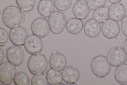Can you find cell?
<instances>
[{"mask_svg": "<svg viewBox=\"0 0 127 85\" xmlns=\"http://www.w3.org/2000/svg\"><path fill=\"white\" fill-rule=\"evenodd\" d=\"M22 13L20 9L13 5L8 6L3 10L2 19L4 24L12 29L18 26L22 21Z\"/></svg>", "mask_w": 127, "mask_h": 85, "instance_id": "1", "label": "cell"}, {"mask_svg": "<svg viewBox=\"0 0 127 85\" xmlns=\"http://www.w3.org/2000/svg\"><path fill=\"white\" fill-rule=\"evenodd\" d=\"M91 68L95 76L100 78H103L109 73L111 66L106 57L100 55L94 58L91 63Z\"/></svg>", "mask_w": 127, "mask_h": 85, "instance_id": "2", "label": "cell"}, {"mask_svg": "<svg viewBox=\"0 0 127 85\" xmlns=\"http://www.w3.org/2000/svg\"><path fill=\"white\" fill-rule=\"evenodd\" d=\"M47 66V59L45 56L42 54H32L28 60V67L30 72L33 74L43 73L46 70Z\"/></svg>", "mask_w": 127, "mask_h": 85, "instance_id": "3", "label": "cell"}, {"mask_svg": "<svg viewBox=\"0 0 127 85\" xmlns=\"http://www.w3.org/2000/svg\"><path fill=\"white\" fill-rule=\"evenodd\" d=\"M50 30L53 33L59 34L62 32L66 24V17L62 12L59 11L54 12L48 20Z\"/></svg>", "mask_w": 127, "mask_h": 85, "instance_id": "4", "label": "cell"}, {"mask_svg": "<svg viewBox=\"0 0 127 85\" xmlns=\"http://www.w3.org/2000/svg\"><path fill=\"white\" fill-rule=\"evenodd\" d=\"M107 59L111 65L117 67L126 63L127 60V55L123 47L116 46L109 51Z\"/></svg>", "mask_w": 127, "mask_h": 85, "instance_id": "5", "label": "cell"}, {"mask_svg": "<svg viewBox=\"0 0 127 85\" xmlns=\"http://www.w3.org/2000/svg\"><path fill=\"white\" fill-rule=\"evenodd\" d=\"M31 29L33 35L41 38L46 36L50 29L47 20L41 17L37 18L33 21L31 25Z\"/></svg>", "mask_w": 127, "mask_h": 85, "instance_id": "6", "label": "cell"}, {"mask_svg": "<svg viewBox=\"0 0 127 85\" xmlns=\"http://www.w3.org/2000/svg\"><path fill=\"white\" fill-rule=\"evenodd\" d=\"M16 73L15 66L6 62L0 65V81L2 83L9 84L13 80Z\"/></svg>", "mask_w": 127, "mask_h": 85, "instance_id": "7", "label": "cell"}, {"mask_svg": "<svg viewBox=\"0 0 127 85\" xmlns=\"http://www.w3.org/2000/svg\"><path fill=\"white\" fill-rule=\"evenodd\" d=\"M6 55L9 62L15 66H17L22 63L24 54L22 48L16 45L7 48Z\"/></svg>", "mask_w": 127, "mask_h": 85, "instance_id": "8", "label": "cell"}, {"mask_svg": "<svg viewBox=\"0 0 127 85\" xmlns=\"http://www.w3.org/2000/svg\"><path fill=\"white\" fill-rule=\"evenodd\" d=\"M25 50L32 54L41 52L43 47V43L40 38L34 35H31L27 38L24 44Z\"/></svg>", "mask_w": 127, "mask_h": 85, "instance_id": "9", "label": "cell"}, {"mask_svg": "<svg viewBox=\"0 0 127 85\" xmlns=\"http://www.w3.org/2000/svg\"><path fill=\"white\" fill-rule=\"evenodd\" d=\"M101 30L104 37L108 39H113L119 35L120 28L118 23L111 19H109L103 24Z\"/></svg>", "mask_w": 127, "mask_h": 85, "instance_id": "10", "label": "cell"}, {"mask_svg": "<svg viewBox=\"0 0 127 85\" xmlns=\"http://www.w3.org/2000/svg\"><path fill=\"white\" fill-rule=\"evenodd\" d=\"M28 33L24 27L19 26L12 29L9 33L10 39L14 44L23 45L28 37Z\"/></svg>", "mask_w": 127, "mask_h": 85, "instance_id": "11", "label": "cell"}, {"mask_svg": "<svg viewBox=\"0 0 127 85\" xmlns=\"http://www.w3.org/2000/svg\"><path fill=\"white\" fill-rule=\"evenodd\" d=\"M62 74L64 81L69 85L75 83L79 77V73L78 69L76 67L71 65L65 67L62 71Z\"/></svg>", "mask_w": 127, "mask_h": 85, "instance_id": "12", "label": "cell"}, {"mask_svg": "<svg viewBox=\"0 0 127 85\" xmlns=\"http://www.w3.org/2000/svg\"><path fill=\"white\" fill-rule=\"evenodd\" d=\"M72 11L75 17L80 19H83L88 15L90 9L86 1L82 0L78 1L74 4Z\"/></svg>", "mask_w": 127, "mask_h": 85, "instance_id": "13", "label": "cell"}, {"mask_svg": "<svg viewBox=\"0 0 127 85\" xmlns=\"http://www.w3.org/2000/svg\"><path fill=\"white\" fill-rule=\"evenodd\" d=\"M108 11L110 18L117 22L122 21L124 18L126 14L124 7L120 3L112 4L109 8Z\"/></svg>", "mask_w": 127, "mask_h": 85, "instance_id": "14", "label": "cell"}, {"mask_svg": "<svg viewBox=\"0 0 127 85\" xmlns=\"http://www.w3.org/2000/svg\"><path fill=\"white\" fill-rule=\"evenodd\" d=\"M66 63L65 57L59 52L53 53L49 59V64L50 67L52 69L59 71L65 68Z\"/></svg>", "mask_w": 127, "mask_h": 85, "instance_id": "15", "label": "cell"}, {"mask_svg": "<svg viewBox=\"0 0 127 85\" xmlns=\"http://www.w3.org/2000/svg\"><path fill=\"white\" fill-rule=\"evenodd\" d=\"M101 29L100 24L93 19L88 20L85 23L84 28L86 35L92 38H95L98 35Z\"/></svg>", "mask_w": 127, "mask_h": 85, "instance_id": "16", "label": "cell"}, {"mask_svg": "<svg viewBox=\"0 0 127 85\" xmlns=\"http://www.w3.org/2000/svg\"><path fill=\"white\" fill-rule=\"evenodd\" d=\"M37 8L39 13L41 15L47 17L54 12L55 6L52 0H40Z\"/></svg>", "mask_w": 127, "mask_h": 85, "instance_id": "17", "label": "cell"}, {"mask_svg": "<svg viewBox=\"0 0 127 85\" xmlns=\"http://www.w3.org/2000/svg\"><path fill=\"white\" fill-rule=\"evenodd\" d=\"M67 31L72 34H76L82 30L83 27L82 21L77 18H72L69 19L66 24Z\"/></svg>", "mask_w": 127, "mask_h": 85, "instance_id": "18", "label": "cell"}, {"mask_svg": "<svg viewBox=\"0 0 127 85\" xmlns=\"http://www.w3.org/2000/svg\"><path fill=\"white\" fill-rule=\"evenodd\" d=\"M114 78L116 81L121 85H127V64L118 66L116 69Z\"/></svg>", "mask_w": 127, "mask_h": 85, "instance_id": "19", "label": "cell"}, {"mask_svg": "<svg viewBox=\"0 0 127 85\" xmlns=\"http://www.w3.org/2000/svg\"><path fill=\"white\" fill-rule=\"evenodd\" d=\"M46 77L48 83L51 85H58L63 80L62 75L61 72L52 69L48 71Z\"/></svg>", "mask_w": 127, "mask_h": 85, "instance_id": "20", "label": "cell"}, {"mask_svg": "<svg viewBox=\"0 0 127 85\" xmlns=\"http://www.w3.org/2000/svg\"><path fill=\"white\" fill-rule=\"evenodd\" d=\"M93 17L99 23L104 22L108 20L109 17L108 8L102 7L95 9L94 12Z\"/></svg>", "mask_w": 127, "mask_h": 85, "instance_id": "21", "label": "cell"}, {"mask_svg": "<svg viewBox=\"0 0 127 85\" xmlns=\"http://www.w3.org/2000/svg\"><path fill=\"white\" fill-rule=\"evenodd\" d=\"M16 85H28L30 82V78L28 74L24 71H20L16 73L14 79Z\"/></svg>", "mask_w": 127, "mask_h": 85, "instance_id": "22", "label": "cell"}, {"mask_svg": "<svg viewBox=\"0 0 127 85\" xmlns=\"http://www.w3.org/2000/svg\"><path fill=\"white\" fill-rule=\"evenodd\" d=\"M16 2L22 12L29 11L33 8L36 0H16Z\"/></svg>", "mask_w": 127, "mask_h": 85, "instance_id": "23", "label": "cell"}, {"mask_svg": "<svg viewBox=\"0 0 127 85\" xmlns=\"http://www.w3.org/2000/svg\"><path fill=\"white\" fill-rule=\"evenodd\" d=\"M48 83L46 76L42 73L35 74L32 77L31 81L32 85H47Z\"/></svg>", "mask_w": 127, "mask_h": 85, "instance_id": "24", "label": "cell"}, {"mask_svg": "<svg viewBox=\"0 0 127 85\" xmlns=\"http://www.w3.org/2000/svg\"><path fill=\"white\" fill-rule=\"evenodd\" d=\"M72 0H54V3L56 8L61 11L68 9L71 6Z\"/></svg>", "mask_w": 127, "mask_h": 85, "instance_id": "25", "label": "cell"}, {"mask_svg": "<svg viewBox=\"0 0 127 85\" xmlns=\"http://www.w3.org/2000/svg\"><path fill=\"white\" fill-rule=\"evenodd\" d=\"M106 1V0H87L89 6L93 10L104 6Z\"/></svg>", "mask_w": 127, "mask_h": 85, "instance_id": "26", "label": "cell"}, {"mask_svg": "<svg viewBox=\"0 0 127 85\" xmlns=\"http://www.w3.org/2000/svg\"><path fill=\"white\" fill-rule=\"evenodd\" d=\"M8 35L7 31L4 29L0 28V45L3 46L5 45L7 42Z\"/></svg>", "mask_w": 127, "mask_h": 85, "instance_id": "27", "label": "cell"}, {"mask_svg": "<svg viewBox=\"0 0 127 85\" xmlns=\"http://www.w3.org/2000/svg\"><path fill=\"white\" fill-rule=\"evenodd\" d=\"M121 30L124 35L127 37V15L124 19L122 22Z\"/></svg>", "mask_w": 127, "mask_h": 85, "instance_id": "28", "label": "cell"}, {"mask_svg": "<svg viewBox=\"0 0 127 85\" xmlns=\"http://www.w3.org/2000/svg\"><path fill=\"white\" fill-rule=\"evenodd\" d=\"M4 57V53L3 49L0 47V63L1 64L3 61Z\"/></svg>", "mask_w": 127, "mask_h": 85, "instance_id": "29", "label": "cell"}, {"mask_svg": "<svg viewBox=\"0 0 127 85\" xmlns=\"http://www.w3.org/2000/svg\"><path fill=\"white\" fill-rule=\"evenodd\" d=\"M124 49L127 55V39L125 41L123 46Z\"/></svg>", "mask_w": 127, "mask_h": 85, "instance_id": "30", "label": "cell"}, {"mask_svg": "<svg viewBox=\"0 0 127 85\" xmlns=\"http://www.w3.org/2000/svg\"><path fill=\"white\" fill-rule=\"evenodd\" d=\"M112 3H117L120 2L122 0H108Z\"/></svg>", "mask_w": 127, "mask_h": 85, "instance_id": "31", "label": "cell"}, {"mask_svg": "<svg viewBox=\"0 0 127 85\" xmlns=\"http://www.w3.org/2000/svg\"><path fill=\"white\" fill-rule=\"evenodd\" d=\"M25 14L23 13L22 14V22H24L25 20Z\"/></svg>", "mask_w": 127, "mask_h": 85, "instance_id": "32", "label": "cell"}, {"mask_svg": "<svg viewBox=\"0 0 127 85\" xmlns=\"http://www.w3.org/2000/svg\"><path fill=\"white\" fill-rule=\"evenodd\" d=\"M76 0L78 1L81 0Z\"/></svg>", "mask_w": 127, "mask_h": 85, "instance_id": "33", "label": "cell"}]
</instances>
